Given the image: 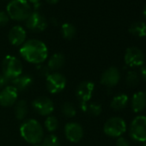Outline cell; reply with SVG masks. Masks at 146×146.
Masks as SVG:
<instances>
[{
  "mask_svg": "<svg viewBox=\"0 0 146 146\" xmlns=\"http://www.w3.org/2000/svg\"><path fill=\"white\" fill-rule=\"evenodd\" d=\"M144 93H145V94H146V90H145V92H144Z\"/></svg>",
  "mask_w": 146,
  "mask_h": 146,
  "instance_id": "39",
  "label": "cell"
},
{
  "mask_svg": "<svg viewBox=\"0 0 146 146\" xmlns=\"http://www.w3.org/2000/svg\"><path fill=\"white\" fill-rule=\"evenodd\" d=\"M120 79V73L116 67H109L107 69L101 77V83L106 87L112 88L119 83Z\"/></svg>",
  "mask_w": 146,
  "mask_h": 146,
  "instance_id": "14",
  "label": "cell"
},
{
  "mask_svg": "<svg viewBox=\"0 0 146 146\" xmlns=\"http://www.w3.org/2000/svg\"><path fill=\"white\" fill-rule=\"evenodd\" d=\"M40 146H60V142L56 135L50 134L43 138Z\"/></svg>",
  "mask_w": 146,
  "mask_h": 146,
  "instance_id": "26",
  "label": "cell"
},
{
  "mask_svg": "<svg viewBox=\"0 0 146 146\" xmlns=\"http://www.w3.org/2000/svg\"><path fill=\"white\" fill-rule=\"evenodd\" d=\"M27 34L21 26H14L8 34V39L13 46H22L26 40Z\"/></svg>",
  "mask_w": 146,
  "mask_h": 146,
  "instance_id": "15",
  "label": "cell"
},
{
  "mask_svg": "<svg viewBox=\"0 0 146 146\" xmlns=\"http://www.w3.org/2000/svg\"><path fill=\"white\" fill-rule=\"evenodd\" d=\"M48 25L46 18L38 11H33L26 19V26L29 29L35 32H40L46 29Z\"/></svg>",
  "mask_w": 146,
  "mask_h": 146,
  "instance_id": "9",
  "label": "cell"
},
{
  "mask_svg": "<svg viewBox=\"0 0 146 146\" xmlns=\"http://www.w3.org/2000/svg\"><path fill=\"white\" fill-rule=\"evenodd\" d=\"M18 97V91L12 85H7L0 91V105L8 108L16 104Z\"/></svg>",
  "mask_w": 146,
  "mask_h": 146,
  "instance_id": "13",
  "label": "cell"
},
{
  "mask_svg": "<svg viewBox=\"0 0 146 146\" xmlns=\"http://www.w3.org/2000/svg\"><path fill=\"white\" fill-rule=\"evenodd\" d=\"M61 32H62V35L64 39L71 40L73 37L75 36L77 29L73 24L69 23H65L61 26Z\"/></svg>",
  "mask_w": 146,
  "mask_h": 146,
  "instance_id": "22",
  "label": "cell"
},
{
  "mask_svg": "<svg viewBox=\"0 0 146 146\" xmlns=\"http://www.w3.org/2000/svg\"><path fill=\"white\" fill-rule=\"evenodd\" d=\"M6 10L9 17L17 21H26L32 13L31 6L27 0H11Z\"/></svg>",
  "mask_w": 146,
  "mask_h": 146,
  "instance_id": "3",
  "label": "cell"
},
{
  "mask_svg": "<svg viewBox=\"0 0 146 146\" xmlns=\"http://www.w3.org/2000/svg\"><path fill=\"white\" fill-rule=\"evenodd\" d=\"M36 72L37 74L40 76V77H45L46 78L50 73V70L49 68L47 67V65H44V64H37L36 66Z\"/></svg>",
  "mask_w": 146,
  "mask_h": 146,
  "instance_id": "28",
  "label": "cell"
},
{
  "mask_svg": "<svg viewBox=\"0 0 146 146\" xmlns=\"http://www.w3.org/2000/svg\"><path fill=\"white\" fill-rule=\"evenodd\" d=\"M34 82L33 77L31 75H21L17 77V78L11 80V85L17 89V90L19 91H24L28 88H29Z\"/></svg>",
  "mask_w": 146,
  "mask_h": 146,
  "instance_id": "16",
  "label": "cell"
},
{
  "mask_svg": "<svg viewBox=\"0 0 146 146\" xmlns=\"http://www.w3.org/2000/svg\"><path fill=\"white\" fill-rule=\"evenodd\" d=\"M46 86L49 93L58 94L64 90L66 86V78L60 72H51L46 78Z\"/></svg>",
  "mask_w": 146,
  "mask_h": 146,
  "instance_id": "8",
  "label": "cell"
},
{
  "mask_svg": "<svg viewBox=\"0 0 146 146\" xmlns=\"http://www.w3.org/2000/svg\"><path fill=\"white\" fill-rule=\"evenodd\" d=\"M116 146H130L128 140L123 137H119L116 141Z\"/></svg>",
  "mask_w": 146,
  "mask_h": 146,
  "instance_id": "30",
  "label": "cell"
},
{
  "mask_svg": "<svg viewBox=\"0 0 146 146\" xmlns=\"http://www.w3.org/2000/svg\"><path fill=\"white\" fill-rule=\"evenodd\" d=\"M20 134L22 137L31 144H39L43 140L44 130L39 121L29 119L23 122L20 126Z\"/></svg>",
  "mask_w": 146,
  "mask_h": 146,
  "instance_id": "2",
  "label": "cell"
},
{
  "mask_svg": "<svg viewBox=\"0 0 146 146\" xmlns=\"http://www.w3.org/2000/svg\"><path fill=\"white\" fill-rule=\"evenodd\" d=\"M19 52L26 61L35 64H42L48 56V49L46 44L36 39L25 41L22 45Z\"/></svg>",
  "mask_w": 146,
  "mask_h": 146,
  "instance_id": "1",
  "label": "cell"
},
{
  "mask_svg": "<svg viewBox=\"0 0 146 146\" xmlns=\"http://www.w3.org/2000/svg\"><path fill=\"white\" fill-rule=\"evenodd\" d=\"M46 1L48 3H50V4H56L58 1V0H46Z\"/></svg>",
  "mask_w": 146,
  "mask_h": 146,
  "instance_id": "34",
  "label": "cell"
},
{
  "mask_svg": "<svg viewBox=\"0 0 146 146\" xmlns=\"http://www.w3.org/2000/svg\"><path fill=\"white\" fill-rule=\"evenodd\" d=\"M125 63L130 67H138L143 65L144 54L137 47L131 46L125 50Z\"/></svg>",
  "mask_w": 146,
  "mask_h": 146,
  "instance_id": "10",
  "label": "cell"
},
{
  "mask_svg": "<svg viewBox=\"0 0 146 146\" xmlns=\"http://www.w3.org/2000/svg\"><path fill=\"white\" fill-rule=\"evenodd\" d=\"M44 125H45L46 129L48 131L53 132V131H55L58 128V120L57 119L56 117L49 115V116H47L46 119H45Z\"/></svg>",
  "mask_w": 146,
  "mask_h": 146,
  "instance_id": "25",
  "label": "cell"
},
{
  "mask_svg": "<svg viewBox=\"0 0 146 146\" xmlns=\"http://www.w3.org/2000/svg\"><path fill=\"white\" fill-rule=\"evenodd\" d=\"M34 146H40V144H35V145H34Z\"/></svg>",
  "mask_w": 146,
  "mask_h": 146,
  "instance_id": "38",
  "label": "cell"
},
{
  "mask_svg": "<svg viewBox=\"0 0 146 146\" xmlns=\"http://www.w3.org/2000/svg\"><path fill=\"white\" fill-rule=\"evenodd\" d=\"M64 135L71 143H78L84 137V129L79 123L69 122L64 125Z\"/></svg>",
  "mask_w": 146,
  "mask_h": 146,
  "instance_id": "12",
  "label": "cell"
},
{
  "mask_svg": "<svg viewBox=\"0 0 146 146\" xmlns=\"http://www.w3.org/2000/svg\"><path fill=\"white\" fill-rule=\"evenodd\" d=\"M131 109L134 113H140L146 108V94L144 92H137L132 96L131 102Z\"/></svg>",
  "mask_w": 146,
  "mask_h": 146,
  "instance_id": "17",
  "label": "cell"
},
{
  "mask_svg": "<svg viewBox=\"0 0 146 146\" xmlns=\"http://www.w3.org/2000/svg\"><path fill=\"white\" fill-rule=\"evenodd\" d=\"M9 16L6 12L0 11V26H5L9 23Z\"/></svg>",
  "mask_w": 146,
  "mask_h": 146,
  "instance_id": "29",
  "label": "cell"
},
{
  "mask_svg": "<svg viewBox=\"0 0 146 146\" xmlns=\"http://www.w3.org/2000/svg\"><path fill=\"white\" fill-rule=\"evenodd\" d=\"M140 78L138 74L134 70H130L125 76V83L129 87H135L139 84Z\"/></svg>",
  "mask_w": 146,
  "mask_h": 146,
  "instance_id": "24",
  "label": "cell"
},
{
  "mask_svg": "<svg viewBox=\"0 0 146 146\" xmlns=\"http://www.w3.org/2000/svg\"><path fill=\"white\" fill-rule=\"evenodd\" d=\"M65 63L64 56L62 53L57 52L52 55L47 62V67L49 68L50 71L55 72L61 69Z\"/></svg>",
  "mask_w": 146,
  "mask_h": 146,
  "instance_id": "18",
  "label": "cell"
},
{
  "mask_svg": "<svg viewBox=\"0 0 146 146\" xmlns=\"http://www.w3.org/2000/svg\"><path fill=\"white\" fill-rule=\"evenodd\" d=\"M142 146H146V142H144V143H143V144Z\"/></svg>",
  "mask_w": 146,
  "mask_h": 146,
  "instance_id": "37",
  "label": "cell"
},
{
  "mask_svg": "<svg viewBox=\"0 0 146 146\" xmlns=\"http://www.w3.org/2000/svg\"><path fill=\"white\" fill-rule=\"evenodd\" d=\"M15 116L19 120H23L27 117L29 113V107L28 103L24 100H21L17 102H16L15 108H14Z\"/></svg>",
  "mask_w": 146,
  "mask_h": 146,
  "instance_id": "20",
  "label": "cell"
},
{
  "mask_svg": "<svg viewBox=\"0 0 146 146\" xmlns=\"http://www.w3.org/2000/svg\"><path fill=\"white\" fill-rule=\"evenodd\" d=\"M9 79L7 78H5L3 74H0V90H3L4 88H5L8 84H9Z\"/></svg>",
  "mask_w": 146,
  "mask_h": 146,
  "instance_id": "31",
  "label": "cell"
},
{
  "mask_svg": "<svg viewBox=\"0 0 146 146\" xmlns=\"http://www.w3.org/2000/svg\"><path fill=\"white\" fill-rule=\"evenodd\" d=\"M128 96L125 94H118L111 101L110 107L115 111H119L124 109L128 103Z\"/></svg>",
  "mask_w": 146,
  "mask_h": 146,
  "instance_id": "19",
  "label": "cell"
},
{
  "mask_svg": "<svg viewBox=\"0 0 146 146\" xmlns=\"http://www.w3.org/2000/svg\"><path fill=\"white\" fill-rule=\"evenodd\" d=\"M51 21H52V24H53V25H56V24L58 23V21H57V20H56V18H54V17H52Z\"/></svg>",
  "mask_w": 146,
  "mask_h": 146,
  "instance_id": "33",
  "label": "cell"
},
{
  "mask_svg": "<svg viewBox=\"0 0 146 146\" xmlns=\"http://www.w3.org/2000/svg\"><path fill=\"white\" fill-rule=\"evenodd\" d=\"M29 2H31V3H33V4L35 5V4H37V3H39L40 0H29Z\"/></svg>",
  "mask_w": 146,
  "mask_h": 146,
  "instance_id": "35",
  "label": "cell"
},
{
  "mask_svg": "<svg viewBox=\"0 0 146 146\" xmlns=\"http://www.w3.org/2000/svg\"><path fill=\"white\" fill-rule=\"evenodd\" d=\"M103 131L109 137H119L125 132L126 123L120 117H112L105 122Z\"/></svg>",
  "mask_w": 146,
  "mask_h": 146,
  "instance_id": "7",
  "label": "cell"
},
{
  "mask_svg": "<svg viewBox=\"0 0 146 146\" xmlns=\"http://www.w3.org/2000/svg\"><path fill=\"white\" fill-rule=\"evenodd\" d=\"M2 74L11 81L23 74V64L18 58L7 55L2 62Z\"/></svg>",
  "mask_w": 146,
  "mask_h": 146,
  "instance_id": "4",
  "label": "cell"
},
{
  "mask_svg": "<svg viewBox=\"0 0 146 146\" xmlns=\"http://www.w3.org/2000/svg\"><path fill=\"white\" fill-rule=\"evenodd\" d=\"M102 111V106L99 103H97V102L88 103L86 112H88L90 115H92V116H98V115L101 114Z\"/></svg>",
  "mask_w": 146,
  "mask_h": 146,
  "instance_id": "27",
  "label": "cell"
},
{
  "mask_svg": "<svg viewBox=\"0 0 146 146\" xmlns=\"http://www.w3.org/2000/svg\"><path fill=\"white\" fill-rule=\"evenodd\" d=\"M129 33L137 37L146 36V23L143 22H136L129 27Z\"/></svg>",
  "mask_w": 146,
  "mask_h": 146,
  "instance_id": "21",
  "label": "cell"
},
{
  "mask_svg": "<svg viewBox=\"0 0 146 146\" xmlns=\"http://www.w3.org/2000/svg\"><path fill=\"white\" fill-rule=\"evenodd\" d=\"M140 75L144 81H146V64L142 65L140 68Z\"/></svg>",
  "mask_w": 146,
  "mask_h": 146,
  "instance_id": "32",
  "label": "cell"
},
{
  "mask_svg": "<svg viewBox=\"0 0 146 146\" xmlns=\"http://www.w3.org/2000/svg\"><path fill=\"white\" fill-rule=\"evenodd\" d=\"M61 111H62V113L67 118H73L77 114V110H76L75 106L69 102H66L62 105Z\"/></svg>",
  "mask_w": 146,
  "mask_h": 146,
  "instance_id": "23",
  "label": "cell"
},
{
  "mask_svg": "<svg viewBox=\"0 0 146 146\" xmlns=\"http://www.w3.org/2000/svg\"><path fill=\"white\" fill-rule=\"evenodd\" d=\"M32 107L34 110L41 116H49L54 110L53 102L46 96H40L34 100Z\"/></svg>",
  "mask_w": 146,
  "mask_h": 146,
  "instance_id": "11",
  "label": "cell"
},
{
  "mask_svg": "<svg viewBox=\"0 0 146 146\" xmlns=\"http://www.w3.org/2000/svg\"><path fill=\"white\" fill-rule=\"evenodd\" d=\"M95 84L90 81H84L78 84L76 90V95L78 100L79 108L82 111L86 112L88 103L93 96Z\"/></svg>",
  "mask_w": 146,
  "mask_h": 146,
  "instance_id": "6",
  "label": "cell"
},
{
  "mask_svg": "<svg viewBox=\"0 0 146 146\" xmlns=\"http://www.w3.org/2000/svg\"><path fill=\"white\" fill-rule=\"evenodd\" d=\"M129 135L137 142H146V116L138 115L130 124Z\"/></svg>",
  "mask_w": 146,
  "mask_h": 146,
  "instance_id": "5",
  "label": "cell"
},
{
  "mask_svg": "<svg viewBox=\"0 0 146 146\" xmlns=\"http://www.w3.org/2000/svg\"><path fill=\"white\" fill-rule=\"evenodd\" d=\"M143 15H144V17H146V5H145V7H144V9H143Z\"/></svg>",
  "mask_w": 146,
  "mask_h": 146,
  "instance_id": "36",
  "label": "cell"
}]
</instances>
